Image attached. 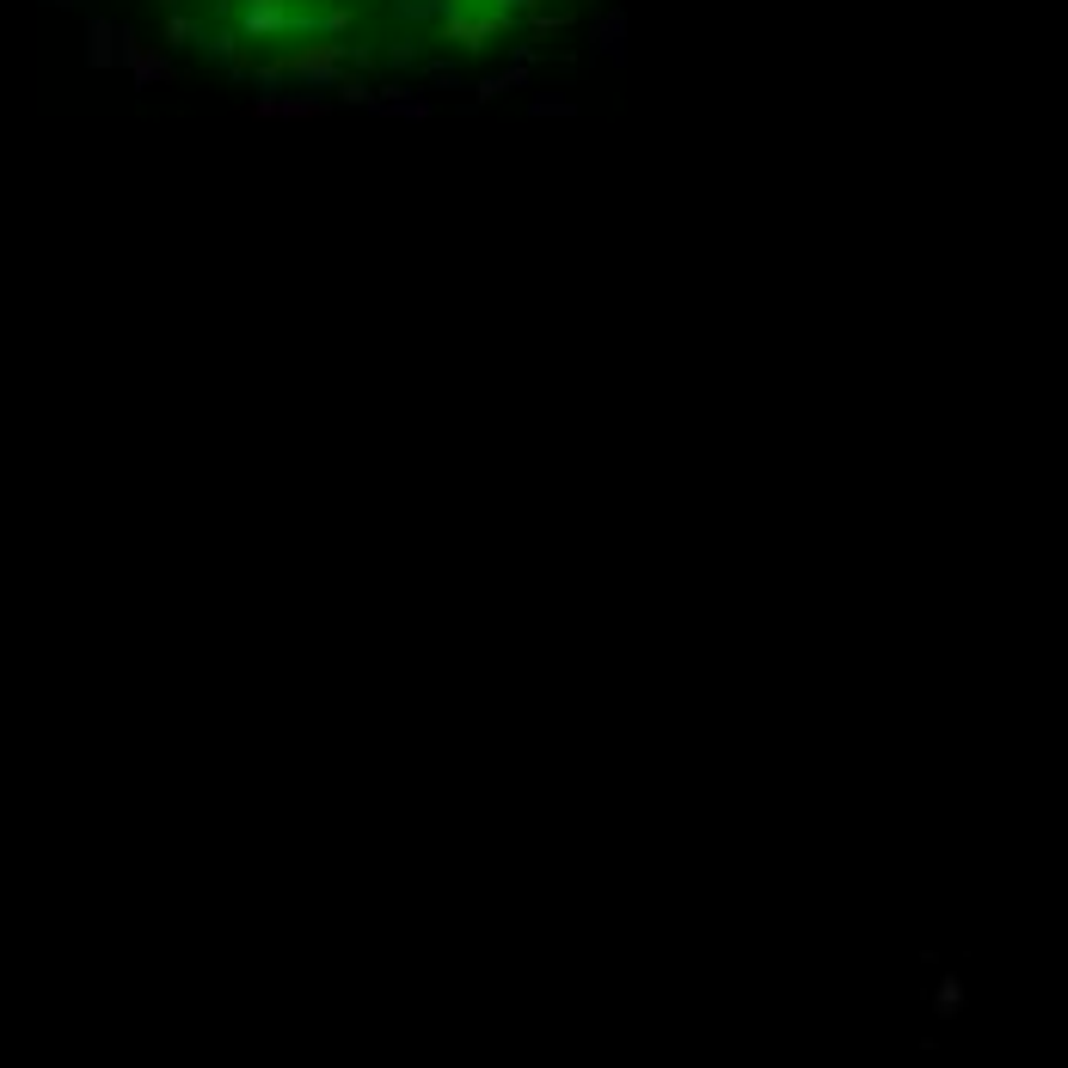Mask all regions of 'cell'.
<instances>
[{
    "instance_id": "obj_9",
    "label": "cell",
    "mask_w": 1068,
    "mask_h": 1068,
    "mask_svg": "<svg viewBox=\"0 0 1068 1068\" xmlns=\"http://www.w3.org/2000/svg\"><path fill=\"white\" fill-rule=\"evenodd\" d=\"M577 7H602V0H577Z\"/></svg>"
},
{
    "instance_id": "obj_7",
    "label": "cell",
    "mask_w": 1068,
    "mask_h": 1068,
    "mask_svg": "<svg viewBox=\"0 0 1068 1068\" xmlns=\"http://www.w3.org/2000/svg\"><path fill=\"white\" fill-rule=\"evenodd\" d=\"M388 62H393V68H418V44H412V37H405V44H393V49H388Z\"/></svg>"
},
{
    "instance_id": "obj_3",
    "label": "cell",
    "mask_w": 1068,
    "mask_h": 1068,
    "mask_svg": "<svg viewBox=\"0 0 1068 1068\" xmlns=\"http://www.w3.org/2000/svg\"><path fill=\"white\" fill-rule=\"evenodd\" d=\"M589 44H596V56H608V62H627V13H620V7H596Z\"/></svg>"
},
{
    "instance_id": "obj_2",
    "label": "cell",
    "mask_w": 1068,
    "mask_h": 1068,
    "mask_svg": "<svg viewBox=\"0 0 1068 1068\" xmlns=\"http://www.w3.org/2000/svg\"><path fill=\"white\" fill-rule=\"evenodd\" d=\"M332 99L325 93H259L252 99V117H325Z\"/></svg>"
},
{
    "instance_id": "obj_10",
    "label": "cell",
    "mask_w": 1068,
    "mask_h": 1068,
    "mask_svg": "<svg viewBox=\"0 0 1068 1068\" xmlns=\"http://www.w3.org/2000/svg\"><path fill=\"white\" fill-rule=\"evenodd\" d=\"M154 7H179V0H154Z\"/></svg>"
},
{
    "instance_id": "obj_1",
    "label": "cell",
    "mask_w": 1068,
    "mask_h": 1068,
    "mask_svg": "<svg viewBox=\"0 0 1068 1068\" xmlns=\"http://www.w3.org/2000/svg\"><path fill=\"white\" fill-rule=\"evenodd\" d=\"M117 56L129 62V74H136V87H154V80H172V56L154 44H141L136 32H117Z\"/></svg>"
},
{
    "instance_id": "obj_5",
    "label": "cell",
    "mask_w": 1068,
    "mask_h": 1068,
    "mask_svg": "<svg viewBox=\"0 0 1068 1068\" xmlns=\"http://www.w3.org/2000/svg\"><path fill=\"white\" fill-rule=\"evenodd\" d=\"M111 37H117V25H111V19H93V32H87V44H93V49H87V62H93V68H111V56H117Z\"/></svg>"
},
{
    "instance_id": "obj_6",
    "label": "cell",
    "mask_w": 1068,
    "mask_h": 1068,
    "mask_svg": "<svg viewBox=\"0 0 1068 1068\" xmlns=\"http://www.w3.org/2000/svg\"><path fill=\"white\" fill-rule=\"evenodd\" d=\"M572 99H535V117H572Z\"/></svg>"
},
{
    "instance_id": "obj_4",
    "label": "cell",
    "mask_w": 1068,
    "mask_h": 1068,
    "mask_svg": "<svg viewBox=\"0 0 1068 1068\" xmlns=\"http://www.w3.org/2000/svg\"><path fill=\"white\" fill-rule=\"evenodd\" d=\"M203 37H209V25L191 13H172L166 32H160V49H203Z\"/></svg>"
},
{
    "instance_id": "obj_11",
    "label": "cell",
    "mask_w": 1068,
    "mask_h": 1068,
    "mask_svg": "<svg viewBox=\"0 0 1068 1068\" xmlns=\"http://www.w3.org/2000/svg\"><path fill=\"white\" fill-rule=\"evenodd\" d=\"M62 7H68V0H62Z\"/></svg>"
},
{
    "instance_id": "obj_8",
    "label": "cell",
    "mask_w": 1068,
    "mask_h": 1068,
    "mask_svg": "<svg viewBox=\"0 0 1068 1068\" xmlns=\"http://www.w3.org/2000/svg\"><path fill=\"white\" fill-rule=\"evenodd\" d=\"M535 32H565V13H535Z\"/></svg>"
}]
</instances>
